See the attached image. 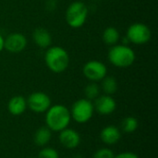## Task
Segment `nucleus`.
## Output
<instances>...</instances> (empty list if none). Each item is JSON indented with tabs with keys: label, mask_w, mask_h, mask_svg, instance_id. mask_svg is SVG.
<instances>
[{
	"label": "nucleus",
	"mask_w": 158,
	"mask_h": 158,
	"mask_svg": "<svg viewBox=\"0 0 158 158\" xmlns=\"http://www.w3.org/2000/svg\"><path fill=\"white\" fill-rule=\"evenodd\" d=\"M71 120L69 110L62 105H55L48 108L45 115L46 127L53 131L60 132L68 128Z\"/></svg>",
	"instance_id": "f257e3e1"
},
{
	"label": "nucleus",
	"mask_w": 158,
	"mask_h": 158,
	"mask_svg": "<svg viewBox=\"0 0 158 158\" xmlns=\"http://www.w3.org/2000/svg\"><path fill=\"white\" fill-rule=\"evenodd\" d=\"M27 108V101L23 96L17 95L12 97L8 104H7V109L10 114L13 116H19L25 112Z\"/></svg>",
	"instance_id": "4468645a"
},
{
	"label": "nucleus",
	"mask_w": 158,
	"mask_h": 158,
	"mask_svg": "<svg viewBox=\"0 0 158 158\" xmlns=\"http://www.w3.org/2000/svg\"><path fill=\"white\" fill-rule=\"evenodd\" d=\"M87 17L88 7L83 2H73L66 10V21L71 28H80L84 25Z\"/></svg>",
	"instance_id": "20e7f679"
},
{
	"label": "nucleus",
	"mask_w": 158,
	"mask_h": 158,
	"mask_svg": "<svg viewBox=\"0 0 158 158\" xmlns=\"http://www.w3.org/2000/svg\"><path fill=\"white\" fill-rule=\"evenodd\" d=\"M51 137V131L47 127H42L38 129L34 134V143L38 146H44L50 142Z\"/></svg>",
	"instance_id": "dca6fc26"
},
{
	"label": "nucleus",
	"mask_w": 158,
	"mask_h": 158,
	"mask_svg": "<svg viewBox=\"0 0 158 158\" xmlns=\"http://www.w3.org/2000/svg\"><path fill=\"white\" fill-rule=\"evenodd\" d=\"M152 33L149 27L143 23L136 22L131 24L126 33V38L130 43L134 44H144L151 39Z\"/></svg>",
	"instance_id": "423d86ee"
},
{
	"label": "nucleus",
	"mask_w": 158,
	"mask_h": 158,
	"mask_svg": "<svg viewBox=\"0 0 158 158\" xmlns=\"http://www.w3.org/2000/svg\"><path fill=\"white\" fill-rule=\"evenodd\" d=\"M94 109L101 115H110L117 107L116 101L111 95H101L94 100Z\"/></svg>",
	"instance_id": "9d476101"
},
{
	"label": "nucleus",
	"mask_w": 158,
	"mask_h": 158,
	"mask_svg": "<svg viewBox=\"0 0 158 158\" xmlns=\"http://www.w3.org/2000/svg\"><path fill=\"white\" fill-rule=\"evenodd\" d=\"M4 49V38L0 34V52Z\"/></svg>",
	"instance_id": "5701e85b"
},
{
	"label": "nucleus",
	"mask_w": 158,
	"mask_h": 158,
	"mask_svg": "<svg viewBox=\"0 0 158 158\" xmlns=\"http://www.w3.org/2000/svg\"><path fill=\"white\" fill-rule=\"evenodd\" d=\"M94 107L92 101L88 99H80L76 101L70 111L71 118L78 123L83 124L88 122L94 115Z\"/></svg>",
	"instance_id": "39448f33"
},
{
	"label": "nucleus",
	"mask_w": 158,
	"mask_h": 158,
	"mask_svg": "<svg viewBox=\"0 0 158 158\" xmlns=\"http://www.w3.org/2000/svg\"><path fill=\"white\" fill-rule=\"evenodd\" d=\"M138 125H139V123H138L137 118H135L133 117H127L126 118L123 119L121 128L124 132L132 133L138 129Z\"/></svg>",
	"instance_id": "6ab92c4d"
},
{
	"label": "nucleus",
	"mask_w": 158,
	"mask_h": 158,
	"mask_svg": "<svg viewBox=\"0 0 158 158\" xmlns=\"http://www.w3.org/2000/svg\"><path fill=\"white\" fill-rule=\"evenodd\" d=\"M114 158H139V156L131 152H124L121 154H118V156H115Z\"/></svg>",
	"instance_id": "4be33fe9"
},
{
	"label": "nucleus",
	"mask_w": 158,
	"mask_h": 158,
	"mask_svg": "<svg viewBox=\"0 0 158 158\" xmlns=\"http://www.w3.org/2000/svg\"><path fill=\"white\" fill-rule=\"evenodd\" d=\"M59 142L64 147L68 149H74L79 146L81 143V137L76 131L67 128L60 131Z\"/></svg>",
	"instance_id": "9b49d317"
},
{
	"label": "nucleus",
	"mask_w": 158,
	"mask_h": 158,
	"mask_svg": "<svg viewBox=\"0 0 158 158\" xmlns=\"http://www.w3.org/2000/svg\"><path fill=\"white\" fill-rule=\"evenodd\" d=\"M115 155L113 151L109 148H101L97 150L94 155V158H114Z\"/></svg>",
	"instance_id": "412c9836"
},
{
	"label": "nucleus",
	"mask_w": 158,
	"mask_h": 158,
	"mask_svg": "<svg viewBox=\"0 0 158 158\" xmlns=\"http://www.w3.org/2000/svg\"><path fill=\"white\" fill-rule=\"evenodd\" d=\"M44 61L52 72L61 73L69 65V56L61 46H51L44 54Z\"/></svg>",
	"instance_id": "f03ea898"
},
{
	"label": "nucleus",
	"mask_w": 158,
	"mask_h": 158,
	"mask_svg": "<svg viewBox=\"0 0 158 158\" xmlns=\"http://www.w3.org/2000/svg\"><path fill=\"white\" fill-rule=\"evenodd\" d=\"M94 1H102V0H94Z\"/></svg>",
	"instance_id": "b1692460"
},
{
	"label": "nucleus",
	"mask_w": 158,
	"mask_h": 158,
	"mask_svg": "<svg viewBox=\"0 0 158 158\" xmlns=\"http://www.w3.org/2000/svg\"><path fill=\"white\" fill-rule=\"evenodd\" d=\"M83 75L91 81H101L107 74L106 66L98 60L88 61L82 69Z\"/></svg>",
	"instance_id": "0eeeda50"
},
{
	"label": "nucleus",
	"mask_w": 158,
	"mask_h": 158,
	"mask_svg": "<svg viewBox=\"0 0 158 158\" xmlns=\"http://www.w3.org/2000/svg\"><path fill=\"white\" fill-rule=\"evenodd\" d=\"M102 38H103V41L106 44L113 46V45L118 44V42L120 39V35H119V32H118L117 28L107 27L106 29H105L103 35H102Z\"/></svg>",
	"instance_id": "2eb2a0df"
},
{
	"label": "nucleus",
	"mask_w": 158,
	"mask_h": 158,
	"mask_svg": "<svg viewBox=\"0 0 158 158\" xmlns=\"http://www.w3.org/2000/svg\"><path fill=\"white\" fill-rule=\"evenodd\" d=\"M100 138L104 143L107 145H114L120 140L121 134L117 127L107 126L102 130L100 133Z\"/></svg>",
	"instance_id": "f8f14e48"
},
{
	"label": "nucleus",
	"mask_w": 158,
	"mask_h": 158,
	"mask_svg": "<svg viewBox=\"0 0 158 158\" xmlns=\"http://www.w3.org/2000/svg\"><path fill=\"white\" fill-rule=\"evenodd\" d=\"M27 45V39L22 33L14 32L4 39V49L9 53H20Z\"/></svg>",
	"instance_id": "1a4fd4ad"
},
{
	"label": "nucleus",
	"mask_w": 158,
	"mask_h": 158,
	"mask_svg": "<svg viewBox=\"0 0 158 158\" xmlns=\"http://www.w3.org/2000/svg\"><path fill=\"white\" fill-rule=\"evenodd\" d=\"M32 38L37 46L41 48H48L52 44V36L50 32L44 28H37L32 33Z\"/></svg>",
	"instance_id": "ddd939ff"
},
{
	"label": "nucleus",
	"mask_w": 158,
	"mask_h": 158,
	"mask_svg": "<svg viewBox=\"0 0 158 158\" xmlns=\"http://www.w3.org/2000/svg\"><path fill=\"white\" fill-rule=\"evenodd\" d=\"M84 94L86 95V99L88 100H95L100 94V86L94 81H91L84 89Z\"/></svg>",
	"instance_id": "a211bd4d"
},
{
	"label": "nucleus",
	"mask_w": 158,
	"mask_h": 158,
	"mask_svg": "<svg viewBox=\"0 0 158 158\" xmlns=\"http://www.w3.org/2000/svg\"><path fill=\"white\" fill-rule=\"evenodd\" d=\"M135 58L134 51L127 44H115L108 51V60L117 68H129L134 63Z\"/></svg>",
	"instance_id": "7ed1b4c3"
},
{
	"label": "nucleus",
	"mask_w": 158,
	"mask_h": 158,
	"mask_svg": "<svg viewBox=\"0 0 158 158\" xmlns=\"http://www.w3.org/2000/svg\"><path fill=\"white\" fill-rule=\"evenodd\" d=\"M101 88L103 92L107 95L114 94L118 90V82L117 80L114 77L111 76H106L102 81Z\"/></svg>",
	"instance_id": "f3484780"
},
{
	"label": "nucleus",
	"mask_w": 158,
	"mask_h": 158,
	"mask_svg": "<svg viewBox=\"0 0 158 158\" xmlns=\"http://www.w3.org/2000/svg\"><path fill=\"white\" fill-rule=\"evenodd\" d=\"M38 158H59V155L56 149L51 147H45L40 151Z\"/></svg>",
	"instance_id": "aec40b11"
},
{
	"label": "nucleus",
	"mask_w": 158,
	"mask_h": 158,
	"mask_svg": "<svg viewBox=\"0 0 158 158\" xmlns=\"http://www.w3.org/2000/svg\"><path fill=\"white\" fill-rule=\"evenodd\" d=\"M27 106L35 113H44L51 106L50 97L43 92H35L28 97Z\"/></svg>",
	"instance_id": "6e6552de"
}]
</instances>
